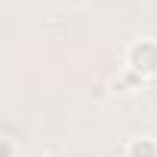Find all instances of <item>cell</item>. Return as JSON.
Returning <instances> with one entry per match:
<instances>
[{"instance_id":"obj_1","label":"cell","mask_w":157,"mask_h":157,"mask_svg":"<svg viewBox=\"0 0 157 157\" xmlns=\"http://www.w3.org/2000/svg\"><path fill=\"white\" fill-rule=\"evenodd\" d=\"M132 65H136L139 71H145V74L157 71V46H154V43H139V46H132Z\"/></svg>"},{"instance_id":"obj_2","label":"cell","mask_w":157,"mask_h":157,"mask_svg":"<svg viewBox=\"0 0 157 157\" xmlns=\"http://www.w3.org/2000/svg\"><path fill=\"white\" fill-rule=\"evenodd\" d=\"M129 157H157V145L151 139H136L129 145Z\"/></svg>"},{"instance_id":"obj_3","label":"cell","mask_w":157,"mask_h":157,"mask_svg":"<svg viewBox=\"0 0 157 157\" xmlns=\"http://www.w3.org/2000/svg\"><path fill=\"white\" fill-rule=\"evenodd\" d=\"M10 154H13V148H10L6 142H0V157H10Z\"/></svg>"}]
</instances>
